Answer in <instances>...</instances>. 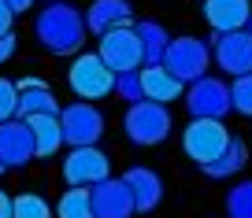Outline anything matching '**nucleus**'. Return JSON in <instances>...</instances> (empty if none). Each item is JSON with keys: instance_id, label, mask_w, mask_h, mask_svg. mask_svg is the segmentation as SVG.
I'll return each mask as SVG.
<instances>
[{"instance_id": "obj_1", "label": "nucleus", "mask_w": 252, "mask_h": 218, "mask_svg": "<svg viewBox=\"0 0 252 218\" xmlns=\"http://www.w3.org/2000/svg\"><path fill=\"white\" fill-rule=\"evenodd\" d=\"M37 41L56 55H74L86 41V19L78 15V8L48 4V11H41L37 19Z\"/></svg>"}, {"instance_id": "obj_2", "label": "nucleus", "mask_w": 252, "mask_h": 218, "mask_svg": "<svg viewBox=\"0 0 252 218\" xmlns=\"http://www.w3.org/2000/svg\"><path fill=\"white\" fill-rule=\"evenodd\" d=\"M115 78H119V74L96 52H82L78 59L71 63V70H67V82H71L74 96H82L86 104L111 96V93H115Z\"/></svg>"}, {"instance_id": "obj_3", "label": "nucleus", "mask_w": 252, "mask_h": 218, "mask_svg": "<svg viewBox=\"0 0 252 218\" xmlns=\"http://www.w3.org/2000/svg\"><path fill=\"white\" fill-rule=\"evenodd\" d=\"M226 144H230V130L222 126V118H193L182 133V148L197 166L215 163Z\"/></svg>"}, {"instance_id": "obj_4", "label": "nucleus", "mask_w": 252, "mask_h": 218, "mask_svg": "<svg viewBox=\"0 0 252 218\" xmlns=\"http://www.w3.org/2000/svg\"><path fill=\"white\" fill-rule=\"evenodd\" d=\"M100 55L115 74H126V70H141L145 67V52H141V37L134 33V23L130 26H115V30L100 33Z\"/></svg>"}, {"instance_id": "obj_5", "label": "nucleus", "mask_w": 252, "mask_h": 218, "mask_svg": "<svg viewBox=\"0 0 252 218\" xmlns=\"http://www.w3.org/2000/svg\"><path fill=\"white\" fill-rule=\"evenodd\" d=\"M208 59H212V52H208L204 41H197V37H178V41H167V52H163V59H159V63H163L174 78L186 85V82L204 78Z\"/></svg>"}, {"instance_id": "obj_6", "label": "nucleus", "mask_w": 252, "mask_h": 218, "mask_svg": "<svg viewBox=\"0 0 252 218\" xmlns=\"http://www.w3.org/2000/svg\"><path fill=\"white\" fill-rule=\"evenodd\" d=\"M171 133V111L163 104L152 100H137L126 111V137L134 144H159Z\"/></svg>"}, {"instance_id": "obj_7", "label": "nucleus", "mask_w": 252, "mask_h": 218, "mask_svg": "<svg viewBox=\"0 0 252 218\" xmlns=\"http://www.w3.org/2000/svg\"><path fill=\"white\" fill-rule=\"evenodd\" d=\"M60 126H63V144L71 148H93L104 133V115L93 104H71L60 111Z\"/></svg>"}, {"instance_id": "obj_8", "label": "nucleus", "mask_w": 252, "mask_h": 218, "mask_svg": "<svg viewBox=\"0 0 252 218\" xmlns=\"http://www.w3.org/2000/svg\"><path fill=\"white\" fill-rule=\"evenodd\" d=\"M111 178V163L100 148H71V156L63 159V181L71 189H93L96 181Z\"/></svg>"}, {"instance_id": "obj_9", "label": "nucleus", "mask_w": 252, "mask_h": 218, "mask_svg": "<svg viewBox=\"0 0 252 218\" xmlns=\"http://www.w3.org/2000/svg\"><path fill=\"white\" fill-rule=\"evenodd\" d=\"M186 108L193 118H222L230 111V89L219 78H197L193 89L186 93Z\"/></svg>"}, {"instance_id": "obj_10", "label": "nucleus", "mask_w": 252, "mask_h": 218, "mask_svg": "<svg viewBox=\"0 0 252 218\" xmlns=\"http://www.w3.org/2000/svg\"><path fill=\"white\" fill-rule=\"evenodd\" d=\"M33 156H37V152H33L30 122H23V118L0 122V163H4V170H8V166H26Z\"/></svg>"}, {"instance_id": "obj_11", "label": "nucleus", "mask_w": 252, "mask_h": 218, "mask_svg": "<svg viewBox=\"0 0 252 218\" xmlns=\"http://www.w3.org/2000/svg\"><path fill=\"white\" fill-rule=\"evenodd\" d=\"M89 200H93V215L96 218H130L134 215V200H130V189L123 178H104L89 189Z\"/></svg>"}, {"instance_id": "obj_12", "label": "nucleus", "mask_w": 252, "mask_h": 218, "mask_svg": "<svg viewBox=\"0 0 252 218\" xmlns=\"http://www.w3.org/2000/svg\"><path fill=\"white\" fill-rule=\"evenodd\" d=\"M215 59L226 74L241 78L252 70V33L249 30H234V33H219L215 37Z\"/></svg>"}, {"instance_id": "obj_13", "label": "nucleus", "mask_w": 252, "mask_h": 218, "mask_svg": "<svg viewBox=\"0 0 252 218\" xmlns=\"http://www.w3.org/2000/svg\"><path fill=\"white\" fill-rule=\"evenodd\" d=\"M126 189H130V200H134V211H156L159 200H163V181H159L156 170H149V166H134V170L123 174Z\"/></svg>"}, {"instance_id": "obj_14", "label": "nucleus", "mask_w": 252, "mask_h": 218, "mask_svg": "<svg viewBox=\"0 0 252 218\" xmlns=\"http://www.w3.org/2000/svg\"><path fill=\"white\" fill-rule=\"evenodd\" d=\"M204 19L212 30L219 33H234L245 30L252 19V4L249 0H204Z\"/></svg>"}, {"instance_id": "obj_15", "label": "nucleus", "mask_w": 252, "mask_h": 218, "mask_svg": "<svg viewBox=\"0 0 252 218\" xmlns=\"http://www.w3.org/2000/svg\"><path fill=\"white\" fill-rule=\"evenodd\" d=\"M141 74V100H152V104H171L182 96V82L174 78L171 70L163 67V63H149V67L137 70Z\"/></svg>"}, {"instance_id": "obj_16", "label": "nucleus", "mask_w": 252, "mask_h": 218, "mask_svg": "<svg viewBox=\"0 0 252 218\" xmlns=\"http://www.w3.org/2000/svg\"><path fill=\"white\" fill-rule=\"evenodd\" d=\"M130 4L126 0H93V8L86 11V30L108 33L115 26H130Z\"/></svg>"}, {"instance_id": "obj_17", "label": "nucleus", "mask_w": 252, "mask_h": 218, "mask_svg": "<svg viewBox=\"0 0 252 218\" xmlns=\"http://www.w3.org/2000/svg\"><path fill=\"white\" fill-rule=\"evenodd\" d=\"M41 115H60V100L52 96V89H48V85L19 89V108H15V118L30 122V118H41Z\"/></svg>"}, {"instance_id": "obj_18", "label": "nucleus", "mask_w": 252, "mask_h": 218, "mask_svg": "<svg viewBox=\"0 0 252 218\" xmlns=\"http://www.w3.org/2000/svg\"><path fill=\"white\" fill-rule=\"evenodd\" d=\"M30 133H33V152L37 156H56L63 148V126H60V115H41V118H30Z\"/></svg>"}, {"instance_id": "obj_19", "label": "nucleus", "mask_w": 252, "mask_h": 218, "mask_svg": "<svg viewBox=\"0 0 252 218\" xmlns=\"http://www.w3.org/2000/svg\"><path fill=\"white\" fill-rule=\"evenodd\" d=\"M241 166H245V144L237 137H230V144L222 148V156L215 159V163L200 166V170H204L208 178H230V174H237Z\"/></svg>"}, {"instance_id": "obj_20", "label": "nucleus", "mask_w": 252, "mask_h": 218, "mask_svg": "<svg viewBox=\"0 0 252 218\" xmlns=\"http://www.w3.org/2000/svg\"><path fill=\"white\" fill-rule=\"evenodd\" d=\"M56 218H96L89 189H67L60 196V203H56Z\"/></svg>"}, {"instance_id": "obj_21", "label": "nucleus", "mask_w": 252, "mask_h": 218, "mask_svg": "<svg viewBox=\"0 0 252 218\" xmlns=\"http://www.w3.org/2000/svg\"><path fill=\"white\" fill-rule=\"evenodd\" d=\"M134 33L141 37V52H145V67L149 63H159L167 52V37L156 23H134Z\"/></svg>"}, {"instance_id": "obj_22", "label": "nucleus", "mask_w": 252, "mask_h": 218, "mask_svg": "<svg viewBox=\"0 0 252 218\" xmlns=\"http://www.w3.org/2000/svg\"><path fill=\"white\" fill-rule=\"evenodd\" d=\"M11 218H52V207L45 203V196L23 192L11 200Z\"/></svg>"}, {"instance_id": "obj_23", "label": "nucleus", "mask_w": 252, "mask_h": 218, "mask_svg": "<svg viewBox=\"0 0 252 218\" xmlns=\"http://www.w3.org/2000/svg\"><path fill=\"white\" fill-rule=\"evenodd\" d=\"M230 108H234L237 115L252 118V70L241 74V78H234V85H230Z\"/></svg>"}, {"instance_id": "obj_24", "label": "nucleus", "mask_w": 252, "mask_h": 218, "mask_svg": "<svg viewBox=\"0 0 252 218\" xmlns=\"http://www.w3.org/2000/svg\"><path fill=\"white\" fill-rule=\"evenodd\" d=\"M226 211L230 218H252V181H241L237 189H230Z\"/></svg>"}, {"instance_id": "obj_25", "label": "nucleus", "mask_w": 252, "mask_h": 218, "mask_svg": "<svg viewBox=\"0 0 252 218\" xmlns=\"http://www.w3.org/2000/svg\"><path fill=\"white\" fill-rule=\"evenodd\" d=\"M115 93L123 96V100L137 104V100H141V74H137V70H126V74H119V78H115Z\"/></svg>"}, {"instance_id": "obj_26", "label": "nucleus", "mask_w": 252, "mask_h": 218, "mask_svg": "<svg viewBox=\"0 0 252 218\" xmlns=\"http://www.w3.org/2000/svg\"><path fill=\"white\" fill-rule=\"evenodd\" d=\"M15 108H19V89H15V82L0 78V122L15 118Z\"/></svg>"}, {"instance_id": "obj_27", "label": "nucleus", "mask_w": 252, "mask_h": 218, "mask_svg": "<svg viewBox=\"0 0 252 218\" xmlns=\"http://www.w3.org/2000/svg\"><path fill=\"white\" fill-rule=\"evenodd\" d=\"M11 19H15V11L0 0V37H8V33H11Z\"/></svg>"}, {"instance_id": "obj_28", "label": "nucleus", "mask_w": 252, "mask_h": 218, "mask_svg": "<svg viewBox=\"0 0 252 218\" xmlns=\"http://www.w3.org/2000/svg\"><path fill=\"white\" fill-rule=\"evenodd\" d=\"M11 55H15V37L8 33V37H0V63H8Z\"/></svg>"}, {"instance_id": "obj_29", "label": "nucleus", "mask_w": 252, "mask_h": 218, "mask_svg": "<svg viewBox=\"0 0 252 218\" xmlns=\"http://www.w3.org/2000/svg\"><path fill=\"white\" fill-rule=\"evenodd\" d=\"M0 218H11V196L0 192Z\"/></svg>"}, {"instance_id": "obj_30", "label": "nucleus", "mask_w": 252, "mask_h": 218, "mask_svg": "<svg viewBox=\"0 0 252 218\" xmlns=\"http://www.w3.org/2000/svg\"><path fill=\"white\" fill-rule=\"evenodd\" d=\"M4 4H8V8L15 11V15H19V11H26V8H30L33 0H4Z\"/></svg>"}, {"instance_id": "obj_31", "label": "nucleus", "mask_w": 252, "mask_h": 218, "mask_svg": "<svg viewBox=\"0 0 252 218\" xmlns=\"http://www.w3.org/2000/svg\"><path fill=\"white\" fill-rule=\"evenodd\" d=\"M0 174H4V163H0Z\"/></svg>"}, {"instance_id": "obj_32", "label": "nucleus", "mask_w": 252, "mask_h": 218, "mask_svg": "<svg viewBox=\"0 0 252 218\" xmlns=\"http://www.w3.org/2000/svg\"><path fill=\"white\" fill-rule=\"evenodd\" d=\"M249 23H252V19H249ZM249 33H252V30H249Z\"/></svg>"}]
</instances>
